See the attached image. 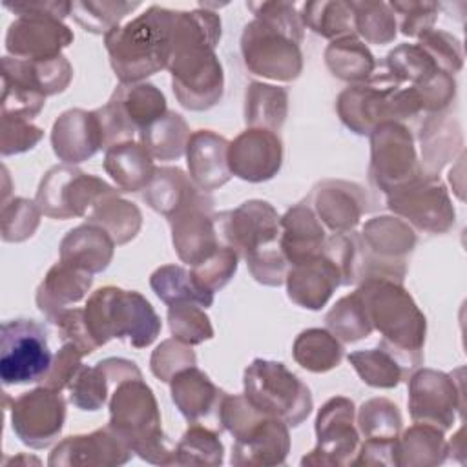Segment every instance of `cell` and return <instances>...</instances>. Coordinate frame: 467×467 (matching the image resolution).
Instances as JSON below:
<instances>
[{"label": "cell", "mask_w": 467, "mask_h": 467, "mask_svg": "<svg viewBox=\"0 0 467 467\" xmlns=\"http://www.w3.org/2000/svg\"><path fill=\"white\" fill-rule=\"evenodd\" d=\"M221 40V18L215 11L197 7L175 11L168 71L179 104L192 111L213 108L224 91L223 66L215 55Z\"/></svg>", "instance_id": "cell-1"}, {"label": "cell", "mask_w": 467, "mask_h": 467, "mask_svg": "<svg viewBox=\"0 0 467 467\" xmlns=\"http://www.w3.org/2000/svg\"><path fill=\"white\" fill-rule=\"evenodd\" d=\"M175 9L150 5L139 16L104 35L119 84H137L168 67Z\"/></svg>", "instance_id": "cell-2"}, {"label": "cell", "mask_w": 467, "mask_h": 467, "mask_svg": "<svg viewBox=\"0 0 467 467\" xmlns=\"http://www.w3.org/2000/svg\"><path fill=\"white\" fill-rule=\"evenodd\" d=\"M356 290L365 301L372 328L381 334V343L400 354L412 370L421 367L427 321L403 285L365 279Z\"/></svg>", "instance_id": "cell-3"}, {"label": "cell", "mask_w": 467, "mask_h": 467, "mask_svg": "<svg viewBox=\"0 0 467 467\" xmlns=\"http://www.w3.org/2000/svg\"><path fill=\"white\" fill-rule=\"evenodd\" d=\"M161 423L159 403L142 376L124 379L111 390L108 425L142 460L155 465H173L175 445Z\"/></svg>", "instance_id": "cell-4"}, {"label": "cell", "mask_w": 467, "mask_h": 467, "mask_svg": "<svg viewBox=\"0 0 467 467\" xmlns=\"http://www.w3.org/2000/svg\"><path fill=\"white\" fill-rule=\"evenodd\" d=\"M84 316L99 347L117 337L135 348H146L162 328L159 314L140 292L111 285L95 290L88 297Z\"/></svg>", "instance_id": "cell-5"}, {"label": "cell", "mask_w": 467, "mask_h": 467, "mask_svg": "<svg viewBox=\"0 0 467 467\" xmlns=\"http://www.w3.org/2000/svg\"><path fill=\"white\" fill-rule=\"evenodd\" d=\"M336 111L358 135H370L383 122L403 124L423 113L414 88L398 82L389 71L345 88L336 99Z\"/></svg>", "instance_id": "cell-6"}, {"label": "cell", "mask_w": 467, "mask_h": 467, "mask_svg": "<svg viewBox=\"0 0 467 467\" xmlns=\"http://www.w3.org/2000/svg\"><path fill=\"white\" fill-rule=\"evenodd\" d=\"M246 400L263 414L283 420L288 427L301 425L312 412L310 389L281 361L255 358L243 376Z\"/></svg>", "instance_id": "cell-7"}, {"label": "cell", "mask_w": 467, "mask_h": 467, "mask_svg": "<svg viewBox=\"0 0 467 467\" xmlns=\"http://www.w3.org/2000/svg\"><path fill=\"white\" fill-rule=\"evenodd\" d=\"M111 193H119V190L104 179L84 173L71 164H60L44 173L35 202L44 215L66 221L71 217H88L89 212Z\"/></svg>", "instance_id": "cell-8"}, {"label": "cell", "mask_w": 467, "mask_h": 467, "mask_svg": "<svg viewBox=\"0 0 467 467\" xmlns=\"http://www.w3.org/2000/svg\"><path fill=\"white\" fill-rule=\"evenodd\" d=\"M95 111L102 126L104 150H108L113 144L133 140L137 133L161 119L168 108L166 97L157 86L137 82L119 84L109 100Z\"/></svg>", "instance_id": "cell-9"}, {"label": "cell", "mask_w": 467, "mask_h": 467, "mask_svg": "<svg viewBox=\"0 0 467 467\" xmlns=\"http://www.w3.org/2000/svg\"><path fill=\"white\" fill-rule=\"evenodd\" d=\"M359 241L363 250L361 281L390 279L403 283L407 255L416 246V234L409 223L396 215L372 217L363 224Z\"/></svg>", "instance_id": "cell-10"}, {"label": "cell", "mask_w": 467, "mask_h": 467, "mask_svg": "<svg viewBox=\"0 0 467 467\" xmlns=\"http://www.w3.org/2000/svg\"><path fill=\"white\" fill-rule=\"evenodd\" d=\"M53 361L47 328L35 319H11L0 327V379L4 385L42 381Z\"/></svg>", "instance_id": "cell-11"}, {"label": "cell", "mask_w": 467, "mask_h": 467, "mask_svg": "<svg viewBox=\"0 0 467 467\" xmlns=\"http://www.w3.org/2000/svg\"><path fill=\"white\" fill-rule=\"evenodd\" d=\"M223 246L232 248L239 259H252L263 252L279 248V213L261 199H250L234 210L213 215Z\"/></svg>", "instance_id": "cell-12"}, {"label": "cell", "mask_w": 467, "mask_h": 467, "mask_svg": "<svg viewBox=\"0 0 467 467\" xmlns=\"http://www.w3.org/2000/svg\"><path fill=\"white\" fill-rule=\"evenodd\" d=\"M368 177L385 195L423 175L410 130L401 122H383L372 130Z\"/></svg>", "instance_id": "cell-13"}, {"label": "cell", "mask_w": 467, "mask_h": 467, "mask_svg": "<svg viewBox=\"0 0 467 467\" xmlns=\"http://www.w3.org/2000/svg\"><path fill=\"white\" fill-rule=\"evenodd\" d=\"M241 55L246 69L265 78L292 82L303 71L299 44L257 18L241 33Z\"/></svg>", "instance_id": "cell-14"}, {"label": "cell", "mask_w": 467, "mask_h": 467, "mask_svg": "<svg viewBox=\"0 0 467 467\" xmlns=\"http://www.w3.org/2000/svg\"><path fill=\"white\" fill-rule=\"evenodd\" d=\"M387 208L410 226L429 234L449 232L456 217L445 184L440 177L427 175L387 193Z\"/></svg>", "instance_id": "cell-15"}, {"label": "cell", "mask_w": 467, "mask_h": 467, "mask_svg": "<svg viewBox=\"0 0 467 467\" xmlns=\"http://www.w3.org/2000/svg\"><path fill=\"white\" fill-rule=\"evenodd\" d=\"M317 445L301 458V465H352L359 449L354 401L345 396L330 398L316 418Z\"/></svg>", "instance_id": "cell-16"}, {"label": "cell", "mask_w": 467, "mask_h": 467, "mask_svg": "<svg viewBox=\"0 0 467 467\" xmlns=\"http://www.w3.org/2000/svg\"><path fill=\"white\" fill-rule=\"evenodd\" d=\"M409 414L414 423H427L440 431L463 418V389L451 374L434 368H418L409 376Z\"/></svg>", "instance_id": "cell-17"}, {"label": "cell", "mask_w": 467, "mask_h": 467, "mask_svg": "<svg viewBox=\"0 0 467 467\" xmlns=\"http://www.w3.org/2000/svg\"><path fill=\"white\" fill-rule=\"evenodd\" d=\"M9 412L16 438L31 449H46L64 429L66 400L60 390L40 385L15 398Z\"/></svg>", "instance_id": "cell-18"}, {"label": "cell", "mask_w": 467, "mask_h": 467, "mask_svg": "<svg viewBox=\"0 0 467 467\" xmlns=\"http://www.w3.org/2000/svg\"><path fill=\"white\" fill-rule=\"evenodd\" d=\"M213 215V199L204 192L168 219L171 243L182 263L195 266L223 246Z\"/></svg>", "instance_id": "cell-19"}, {"label": "cell", "mask_w": 467, "mask_h": 467, "mask_svg": "<svg viewBox=\"0 0 467 467\" xmlns=\"http://www.w3.org/2000/svg\"><path fill=\"white\" fill-rule=\"evenodd\" d=\"M131 447L109 427L64 438L49 454L51 467H113L131 460Z\"/></svg>", "instance_id": "cell-20"}, {"label": "cell", "mask_w": 467, "mask_h": 467, "mask_svg": "<svg viewBox=\"0 0 467 467\" xmlns=\"http://www.w3.org/2000/svg\"><path fill=\"white\" fill-rule=\"evenodd\" d=\"M283 164V142L275 131L246 128L228 146L232 175L248 181H270Z\"/></svg>", "instance_id": "cell-21"}, {"label": "cell", "mask_w": 467, "mask_h": 467, "mask_svg": "<svg viewBox=\"0 0 467 467\" xmlns=\"http://www.w3.org/2000/svg\"><path fill=\"white\" fill-rule=\"evenodd\" d=\"M73 31L53 16H16L5 33V51L13 58L40 60L62 55L73 42Z\"/></svg>", "instance_id": "cell-22"}, {"label": "cell", "mask_w": 467, "mask_h": 467, "mask_svg": "<svg viewBox=\"0 0 467 467\" xmlns=\"http://www.w3.org/2000/svg\"><path fill=\"white\" fill-rule=\"evenodd\" d=\"M306 201L321 224L332 234L354 232L363 213L368 212V199L363 186L343 179L317 182Z\"/></svg>", "instance_id": "cell-23"}, {"label": "cell", "mask_w": 467, "mask_h": 467, "mask_svg": "<svg viewBox=\"0 0 467 467\" xmlns=\"http://www.w3.org/2000/svg\"><path fill=\"white\" fill-rule=\"evenodd\" d=\"M171 401L190 423L206 425L217 432L221 425V405L226 396L201 368L186 367L170 379Z\"/></svg>", "instance_id": "cell-24"}, {"label": "cell", "mask_w": 467, "mask_h": 467, "mask_svg": "<svg viewBox=\"0 0 467 467\" xmlns=\"http://www.w3.org/2000/svg\"><path fill=\"white\" fill-rule=\"evenodd\" d=\"M290 452L288 425L274 416H263L234 438L232 465H283Z\"/></svg>", "instance_id": "cell-25"}, {"label": "cell", "mask_w": 467, "mask_h": 467, "mask_svg": "<svg viewBox=\"0 0 467 467\" xmlns=\"http://www.w3.org/2000/svg\"><path fill=\"white\" fill-rule=\"evenodd\" d=\"M51 146L64 164H78L104 148L102 126L97 111L73 108L58 115L51 130Z\"/></svg>", "instance_id": "cell-26"}, {"label": "cell", "mask_w": 467, "mask_h": 467, "mask_svg": "<svg viewBox=\"0 0 467 467\" xmlns=\"http://www.w3.org/2000/svg\"><path fill=\"white\" fill-rule=\"evenodd\" d=\"M139 376L142 374L137 363L124 358H106L93 367L82 365L67 387L69 401L80 410H99L111 394V389L124 379Z\"/></svg>", "instance_id": "cell-27"}, {"label": "cell", "mask_w": 467, "mask_h": 467, "mask_svg": "<svg viewBox=\"0 0 467 467\" xmlns=\"http://www.w3.org/2000/svg\"><path fill=\"white\" fill-rule=\"evenodd\" d=\"M285 283L292 303L308 310H319L328 303L336 288L341 286V275L336 265L321 252L290 265Z\"/></svg>", "instance_id": "cell-28"}, {"label": "cell", "mask_w": 467, "mask_h": 467, "mask_svg": "<svg viewBox=\"0 0 467 467\" xmlns=\"http://www.w3.org/2000/svg\"><path fill=\"white\" fill-rule=\"evenodd\" d=\"M228 146L230 140L212 130H195L190 133L184 155L188 175L199 190L210 193L230 181Z\"/></svg>", "instance_id": "cell-29"}, {"label": "cell", "mask_w": 467, "mask_h": 467, "mask_svg": "<svg viewBox=\"0 0 467 467\" xmlns=\"http://www.w3.org/2000/svg\"><path fill=\"white\" fill-rule=\"evenodd\" d=\"M279 246L288 265H296L323 252L327 232L306 199L288 208L279 219Z\"/></svg>", "instance_id": "cell-30"}, {"label": "cell", "mask_w": 467, "mask_h": 467, "mask_svg": "<svg viewBox=\"0 0 467 467\" xmlns=\"http://www.w3.org/2000/svg\"><path fill=\"white\" fill-rule=\"evenodd\" d=\"M113 237L99 224L84 223L69 230L60 241V261L88 274L104 272L115 254Z\"/></svg>", "instance_id": "cell-31"}, {"label": "cell", "mask_w": 467, "mask_h": 467, "mask_svg": "<svg viewBox=\"0 0 467 467\" xmlns=\"http://www.w3.org/2000/svg\"><path fill=\"white\" fill-rule=\"evenodd\" d=\"M91 283V274L58 261L46 272L36 288V306L47 321H53L62 310L69 308V305L82 301Z\"/></svg>", "instance_id": "cell-32"}, {"label": "cell", "mask_w": 467, "mask_h": 467, "mask_svg": "<svg viewBox=\"0 0 467 467\" xmlns=\"http://www.w3.org/2000/svg\"><path fill=\"white\" fill-rule=\"evenodd\" d=\"M104 170L120 192H140L151 182L157 166L140 142L124 140L106 150Z\"/></svg>", "instance_id": "cell-33"}, {"label": "cell", "mask_w": 467, "mask_h": 467, "mask_svg": "<svg viewBox=\"0 0 467 467\" xmlns=\"http://www.w3.org/2000/svg\"><path fill=\"white\" fill-rule=\"evenodd\" d=\"M421 171L427 177H438L440 170L454 157L462 146L460 126L445 113L425 115L420 128Z\"/></svg>", "instance_id": "cell-34"}, {"label": "cell", "mask_w": 467, "mask_h": 467, "mask_svg": "<svg viewBox=\"0 0 467 467\" xmlns=\"http://www.w3.org/2000/svg\"><path fill=\"white\" fill-rule=\"evenodd\" d=\"M199 190L190 175L177 166H157L151 182L142 192L144 202L157 213L170 219L177 210L201 197Z\"/></svg>", "instance_id": "cell-35"}, {"label": "cell", "mask_w": 467, "mask_h": 467, "mask_svg": "<svg viewBox=\"0 0 467 467\" xmlns=\"http://www.w3.org/2000/svg\"><path fill=\"white\" fill-rule=\"evenodd\" d=\"M347 359L361 381L374 389H394L412 372L410 365L381 341L376 348H361L350 352Z\"/></svg>", "instance_id": "cell-36"}, {"label": "cell", "mask_w": 467, "mask_h": 467, "mask_svg": "<svg viewBox=\"0 0 467 467\" xmlns=\"http://www.w3.org/2000/svg\"><path fill=\"white\" fill-rule=\"evenodd\" d=\"M325 64L336 78L350 84L365 82L376 69L374 55L358 35H345L330 40L325 49Z\"/></svg>", "instance_id": "cell-37"}, {"label": "cell", "mask_w": 467, "mask_h": 467, "mask_svg": "<svg viewBox=\"0 0 467 467\" xmlns=\"http://www.w3.org/2000/svg\"><path fill=\"white\" fill-rule=\"evenodd\" d=\"M447 458V441L443 431L427 425L414 423L396 440V465L409 467H431L440 465Z\"/></svg>", "instance_id": "cell-38"}, {"label": "cell", "mask_w": 467, "mask_h": 467, "mask_svg": "<svg viewBox=\"0 0 467 467\" xmlns=\"http://www.w3.org/2000/svg\"><path fill=\"white\" fill-rule=\"evenodd\" d=\"M288 113V91L279 86L250 82L244 91V122L248 128L279 131Z\"/></svg>", "instance_id": "cell-39"}, {"label": "cell", "mask_w": 467, "mask_h": 467, "mask_svg": "<svg viewBox=\"0 0 467 467\" xmlns=\"http://www.w3.org/2000/svg\"><path fill=\"white\" fill-rule=\"evenodd\" d=\"M150 286L168 306L177 303H193L201 308H208L213 305V294L204 290L192 275V270L181 265L159 266L150 275Z\"/></svg>", "instance_id": "cell-40"}, {"label": "cell", "mask_w": 467, "mask_h": 467, "mask_svg": "<svg viewBox=\"0 0 467 467\" xmlns=\"http://www.w3.org/2000/svg\"><path fill=\"white\" fill-rule=\"evenodd\" d=\"M46 104V95L27 80L7 55L2 58V115L31 120Z\"/></svg>", "instance_id": "cell-41"}, {"label": "cell", "mask_w": 467, "mask_h": 467, "mask_svg": "<svg viewBox=\"0 0 467 467\" xmlns=\"http://www.w3.org/2000/svg\"><path fill=\"white\" fill-rule=\"evenodd\" d=\"M292 356L305 370L328 372L341 363L343 345L327 328H306L296 337Z\"/></svg>", "instance_id": "cell-42"}, {"label": "cell", "mask_w": 467, "mask_h": 467, "mask_svg": "<svg viewBox=\"0 0 467 467\" xmlns=\"http://www.w3.org/2000/svg\"><path fill=\"white\" fill-rule=\"evenodd\" d=\"M86 223L104 228L115 244H126L137 237L142 226V213L137 204L119 197V193H111L89 212Z\"/></svg>", "instance_id": "cell-43"}, {"label": "cell", "mask_w": 467, "mask_h": 467, "mask_svg": "<svg viewBox=\"0 0 467 467\" xmlns=\"http://www.w3.org/2000/svg\"><path fill=\"white\" fill-rule=\"evenodd\" d=\"M140 144L159 161H175L184 155L190 139V128L182 115L166 111L139 133Z\"/></svg>", "instance_id": "cell-44"}, {"label": "cell", "mask_w": 467, "mask_h": 467, "mask_svg": "<svg viewBox=\"0 0 467 467\" xmlns=\"http://www.w3.org/2000/svg\"><path fill=\"white\" fill-rule=\"evenodd\" d=\"M303 27H308L323 38H339L345 35H356L354 31V9L350 2L341 0H314L306 2L299 13Z\"/></svg>", "instance_id": "cell-45"}, {"label": "cell", "mask_w": 467, "mask_h": 467, "mask_svg": "<svg viewBox=\"0 0 467 467\" xmlns=\"http://www.w3.org/2000/svg\"><path fill=\"white\" fill-rule=\"evenodd\" d=\"M327 330H330L339 341L354 343L372 334V325L365 301L358 290L341 297L325 316Z\"/></svg>", "instance_id": "cell-46"}, {"label": "cell", "mask_w": 467, "mask_h": 467, "mask_svg": "<svg viewBox=\"0 0 467 467\" xmlns=\"http://www.w3.org/2000/svg\"><path fill=\"white\" fill-rule=\"evenodd\" d=\"M137 7L140 2L126 0H77L71 2V16L86 31L95 35H106L119 27L120 22Z\"/></svg>", "instance_id": "cell-47"}, {"label": "cell", "mask_w": 467, "mask_h": 467, "mask_svg": "<svg viewBox=\"0 0 467 467\" xmlns=\"http://www.w3.org/2000/svg\"><path fill=\"white\" fill-rule=\"evenodd\" d=\"M224 460V447L219 432L192 423V427L175 443V465H221Z\"/></svg>", "instance_id": "cell-48"}, {"label": "cell", "mask_w": 467, "mask_h": 467, "mask_svg": "<svg viewBox=\"0 0 467 467\" xmlns=\"http://www.w3.org/2000/svg\"><path fill=\"white\" fill-rule=\"evenodd\" d=\"M354 9V31L367 42V44H390L396 38L398 20L385 2L374 0H361L350 2Z\"/></svg>", "instance_id": "cell-49"}, {"label": "cell", "mask_w": 467, "mask_h": 467, "mask_svg": "<svg viewBox=\"0 0 467 467\" xmlns=\"http://www.w3.org/2000/svg\"><path fill=\"white\" fill-rule=\"evenodd\" d=\"M389 73L401 84L416 88L441 71L420 44H400L387 55Z\"/></svg>", "instance_id": "cell-50"}, {"label": "cell", "mask_w": 467, "mask_h": 467, "mask_svg": "<svg viewBox=\"0 0 467 467\" xmlns=\"http://www.w3.org/2000/svg\"><path fill=\"white\" fill-rule=\"evenodd\" d=\"M359 434L376 440H396L401 431V414L396 403L387 398L367 400L356 416Z\"/></svg>", "instance_id": "cell-51"}, {"label": "cell", "mask_w": 467, "mask_h": 467, "mask_svg": "<svg viewBox=\"0 0 467 467\" xmlns=\"http://www.w3.org/2000/svg\"><path fill=\"white\" fill-rule=\"evenodd\" d=\"M13 60L20 73L29 78L46 97L62 93L73 78V67L64 55L40 60Z\"/></svg>", "instance_id": "cell-52"}, {"label": "cell", "mask_w": 467, "mask_h": 467, "mask_svg": "<svg viewBox=\"0 0 467 467\" xmlns=\"http://www.w3.org/2000/svg\"><path fill=\"white\" fill-rule=\"evenodd\" d=\"M168 325L171 336L186 345H201L213 337V327L204 308L193 303H177L168 306Z\"/></svg>", "instance_id": "cell-53"}, {"label": "cell", "mask_w": 467, "mask_h": 467, "mask_svg": "<svg viewBox=\"0 0 467 467\" xmlns=\"http://www.w3.org/2000/svg\"><path fill=\"white\" fill-rule=\"evenodd\" d=\"M40 208L35 201L26 197H13L2 202L0 228L5 243H22L29 239L40 224Z\"/></svg>", "instance_id": "cell-54"}, {"label": "cell", "mask_w": 467, "mask_h": 467, "mask_svg": "<svg viewBox=\"0 0 467 467\" xmlns=\"http://www.w3.org/2000/svg\"><path fill=\"white\" fill-rule=\"evenodd\" d=\"M237 263H239V255L232 248L221 246L208 259L192 266L190 270L195 281L204 290L215 294L224 285H228L230 279L235 275Z\"/></svg>", "instance_id": "cell-55"}, {"label": "cell", "mask_w": 467, "mask_h": 467, "mask_svg": "<svg viewBox=\"0 0 467 467\" xmlns=\"http://www.w3.org/2000/svg\"><path fill=\"white\" fill-rule=\"evenodd\" d=\"M254 18L275 27L294 42H303V24L294 2H246Z\"/></svg>", "instance_id": "cell-56"}, {"label": "cell", "mask_w": 467, "mask_h": 467, "mask_svg": "<svg viewBox=\"0 0 467 467\" xmlns=\"http://www.w3.org/2000/svg\"><path fill=\"white\" fill-rule=\"evenodd\" d=\"M436 62V66L449 73L454 75L463 67V51L462 44L456 36L443 29H429L421 36H418V42Z\"/></svg>", "instance_id": "cell-57"}, {"label": "cell", "mask_w": 467, "mask_h": 467, "mask_svg": "<svg viewBox=\"0 0 467 467\" xmlns=\"http://www.w3.org/2000/svg\"><path fill=\"white\" fill-rule=\"evenodd\" d=\"M197 363L195 352L190 345L171 337L164 339L150 358V368L155 378L170 383V379L182 368L193 367Z\"/></svg>", "instance_id": "cell-58"}, {"label": "cell", "mask_w": 467, "mask_h": 467, "mask_svg": "<svg viewBox=\"0 0 467 467\" xmlns=\"http://www.w3.org/2000/svg\"><path fill=\"white\" fill-rule=\"evenodd\" d=\"M394 16L400 18L398 26L405 36H421L425 31L432 29L440 4L436 2H418V0H394L389 2Z\"/></svg>", "instance_id": "cell-59"}, {"label": "cell", "mask_w": 467, "mask_h": 467, "mask_svg": "<svg viewBox=\"0 0 467 467\" xmlns=\"http://www.w3.org/2000/svg\"><path fill=\"white\" fill-rule=\"evenodd\" d=\"M42 137H44V130L35 126L31 120L2 115L0 151L4 157L33 150Z\"/></svg>", "instance_id": "cell-60"}, {"label": "cell", "mask_w": 467, "mask_h": 467, "mask_svg": "<svg viewBox=\"0 0 467 467\" xmlns=\"http://www.w3.org/2000/svg\"><path fill=\"white\" fill-rule=\"evenodd\" d=\"M62 341H69L75 347H78V350L88 356L91 352H95L99 348L97 341L93 339L89 327L86 323V316H84V308H66L62 310L53 321H51Z\"/></svg>", "instance_id": "cell-61"}, {"label": "cell", "mask_w": 467, "mask_h": 467, "mask_svg": "<svg viewBox=\"0 0 467 467\" xmlns=\"http://www.w3.org/2000/svg\"><path fill=\"white\" fill-rule=\"evenodd\" d=\"M82 358L84 354L78 350V347H75L69 341H64L62 347L57 350V354L53 356L51 367L47 370V374L42 379V385L55 389V390H66L73 378L77 376V372L82 367Z\"/></svg>", "instance_id": "cell-62"}, {"label": "cell", "mask_w": 467, "mask_h": 467, "mask_svg": "<svg viewBox=\"0 0 467 467\" xmlns=\"http://www.w3.org/2000/svg\"><path fill=\"white\" fill-rule=\"evenodd\" d=\"M4 7L16 16H53L58 20L71 16V2L66 0H5Z\"/></svg>", "instance_id": "cell-63"}, {"label": "cell", "mask_w": 467, "mask_h": 467, "mask_svg": "<svg viewBox=\"0 0 467 467\" xmlns=\"http://www.w3.org/2000/svg\"><path fill=\"white\" fill-rule=\"evenodd\" d=\"M396 440L367 438L359 443L352 465H396Z\"/></svg>", "instance_id": "cell-64"}]
</instances>
